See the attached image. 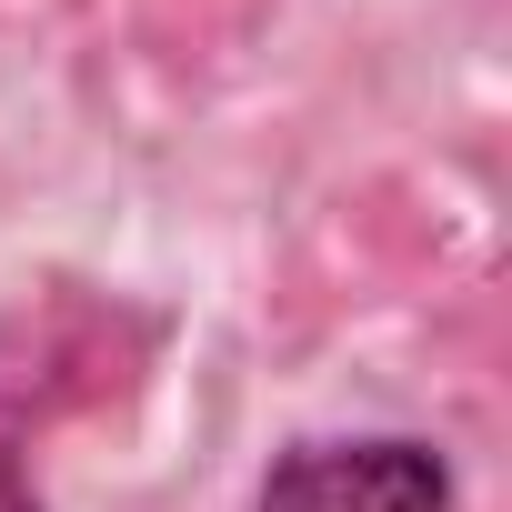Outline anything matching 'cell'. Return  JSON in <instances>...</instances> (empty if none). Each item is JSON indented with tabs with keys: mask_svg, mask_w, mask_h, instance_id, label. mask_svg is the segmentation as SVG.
Returning a JSON list of instances; mask_svg holds the SVG:
<instances>
[{
	"mask_svg": "<svg viewBox=\"0 0 512 512\" xmlns=\"http://www.w3.org/2000/svg\"><path fill=\"white\" fill-rule=\"evenodd\" d=\"M121 322L101 302H11L0 312V512H41L31 492V442L91 392L81 372H101V342Z\"/></svg>",
	"mask_w": 512,
	"mask_h": 512,
	"instance_id": "obj_1",
	"label": "cell"
},
{
	"mask_svg": "<svg viewBox=\"0 0 512 512\" xmlns=\"http://www.w3.org/2000/svg\"><path fill=\"white\" fill-rule=\"evenodd\" d=\"M251 512H452V462L422 432H302L272 452Z\"/></svg>",
	"mask_w": 512,
	"mask_h": 512,
	"instance_id": "obj_2",
	"label": "cell"
}]
</instances>
